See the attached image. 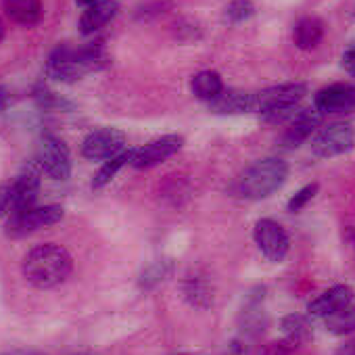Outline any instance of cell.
<instances>
[{"label": "cell", "instance_id": "cell-1", "mask_svg": "<svg viewBox=\"0 0 355 355\" xmlns=\"http://www.w3.org/2000/svg\"><path fill=\"white\" fill-rule=\"evenodd\" d=\"M109 63L107 51L101 42H92L80 49L73 46H57L46 61V76L55 82L73 84L84 76L103 69Z\"/></svg>", "mask_w": 355, "mask_h": 355}, {"label": "cell", "instance_id": "cell-2", "mask_svg": "<svg viewBox=\"0 0 355 355\" xmlns=\"http://www.w3.org/2000/svg\"><path fill=\"white\" fill-rule=\"evenodd\" d=\"M24 276L36 288H53L65 282L73 270V259L61 245H38L24 257Z\"/></svg>", "mask_w": 355, "mask_h": 355}, {"label": "cell", "instance_id": "cell-3", "mask_svg": "<svg viewBox=\"0 0 355 355\" xmlns=\"http://www.w3.org/2000/svg\"><path fill=\"white\" fill-rule=\"evenodd\" d=\"M288 178V165L284 159L266 157L249 165L234 184L236 197L245 201H261L280 191Z\"/></svg>", "mask_w": 355, "mask_h": 355}, {"label": "cell", "instance_id": "cell-4", "mask_svg": "<svg viewBox=\"0 0 355 355\" xmlns=\"http://www.w3.org/2000/svg\"><path fill=\"white\" fill-rule=\"evenodd\" d=\"M63 216L65 211L59 205H42V207L34 205V207L11 214V220L5 226V234L9 239H26L42 228L59 224Z\"/></svg>", "mask_w": 355, "mask_h": 355}, {"label": "cell", "instance_id": "cell-5", "mask_svg": "<svg viewBox=\"0 0 355 355\" xmlns=\"http://www.w3.org/2000/svg\"><path fill=\"white\" fill-rule=\"evenodd\" d=\"M305 94H307V84L303 82L278 84L261 92H253V113L270 115V113L295 109L305 98Z\"/></svg>", "mask_w": 355, "mask_h": 355}, {"label": "cell", "instance_id": "cell-6", "mask_svg": "<svg viewBox=\"0 0 355 355\" xmlns=\"http://www.w3.org/2000/svg\"><path fill=\"white\" fill-rule=\"evenodd\" d=\"M355 146V128L347 121L330 123L315 132L311 138V153L322 159L338 157Z\"/></svg>", "mask_w": 355, "mask_h": 355}, {"label": "cell", "instance_id": "cell-7", "mask_svg": "<svg viewBox=\"0 0 355 355\" xmlns=\"http://www.w3.org/2000/svg\"><path fill=\"white\" fill-rule=\"evenodd\" d=\"M38 165L42 167V171L53 178V180H67L71 173V157H69V148L67 144L53 136V134H44L40 144H38V155H36Z\"/></svg>", "mask_w": 355, "mask_h": 355}, {"label": "cell", "instance_id": "cell-8", "mask_svg": "<svg viewBox=\"0 0 355 355\" xmlns=\"http://www.w3.org/2000/svg\"><path fill=\"white\" fill-rule=\"evenodd\" d=\"M253 239H255V243H257V247L266 259H270L274 263H280L286 259L288 249H291V241H288L286 230L278 222H274L270 218L259 220L255 224Z\"/></svg>", "mask_w": 355, "mask_h": 355}, {"label": "cell", "instance_id": "cell-9", "mask_svg": "<svg viewBox=\"0 0 355 355\" xmlns=\"http://www.w3.org/2000/svg\"><path fill=\"white\" fill-rule=\"evenodd\" d=\"M182 146H184V138L180 134L159 136V138L146 142L144 146L134 148V155H132L130 165L136 167V169H150V167L167 161L169 157H173Z\"/></svg>", "mask_w": 355, "mask_h": 355}, {"label": "cell", "instance_id": "cell-10", "mask_svg": "<svg viewBox=\"0 0 355 355\" xmlns=\"http://www.w3.org/2000/svg\"><path fill=\"white\" fill-rule=\"evenodd\" d=\"M121 150H125V134L117 128L94 130L82 142V155L90 161H107Z\"/></svg>", "mask_w": 355, "mask_h": 355}, {"label": "cell", "instance_id": "cell-11", "mask_svg": "<svg viewBox=\"0 0 355 355\" xmlns=\"http://www.w3.org/2000/svg\"><path fill=\"white\" fill-rule=\"evenodd\" d=\"M42 173L44 171L38 165V161H32L21 169V173L11 182L13 184V209H11V214L36 205V199H38V193H40Z\"/></svg>", "mask_w": 355, "mask_h": 355}, {"label": "cell", "instance_id": "cell-12", "mask_svg": "<svg viewBox=\"0 0 355 355\" xmlns=\"http://www.w3.org/2000/svg\"><path fill=\"white\" fill-rule=\"evenodd\" d=\"M313 109L322 115L326 113H349L355 109V86L351 84H330L313 96Z\"/></svg>", "mask_w": 355, "mask_h": 355}, {"label": "cell", "instance_id": "cell-13", "mask_svg": "<svg viewBox=\"0 0 355 355\" xmlns=\"http://www.w3.org/2000/svg\"><path fill=\"white\" fill-rule=\"evenodd\" d=\"M320 121H322V113H318L315 109L313 111H309V109L303 111L301 109L297 113V117L286 123V130L282 132V138H280V146L288 148V150L299 148L315 132Z\"/></svg>", "mask_w": 355, "mask_h": 355}, {"label": "cell", "instance_id": "cell-14", "mask_svg": "<svg viewBox=\"0 0 355 355\" xmlns=\"http://www.w3.org/2000/svg\"><path fill=\"white\" fill-rule=\"evenodd\" d=\"M353 295L355 293L349 284H336V286L324 291L322 295H318L313 301H309L307 311H309V315H315V318H328V315L345 309L347 305H351Z\"/></svg>", "mask_w": 355, "mask_h": 355}, {"label": "cell", "instance_id": "cell-15", "mask_svg": "<svg viewBox=\"0 0 355 355\" xmlns=\"http://www.w3.org/2000/svg\"><path fill=\"white\" fill-rule=\"evenodd\" d=\"M119 13L117 0H98V3L84 9L80 17V32L84 36H90L98 30H103L107 24H111Z\"/></svg>", "mask_w": 355, "mask_h": 355}, {"label": "cell", "instance_id": "cell-16", "mask_svg": "<svg viewBox=\"0 0 355 355\" xmlns=\"http://www.w3.org/2000/svg\"><path fill=\"white\" fill-rule=\"evenodd\" d=\"M209 109L218 115H241L253 113V92L243 90H224L216 101L209 103Z\"/></svg>", "mask_w": 355, "mask_h": 355}, {"label": "cell", "instance_id": "cell-17", "mask_svg": "<svg viewBox=\"0 0 355 355\" xmlns=\"http://www.w3.org/2000/svg\"><path fill=\"white\" fill-rule=\"evenodd\" d=\"M5 13L19 26H36L42 19V0H3Z\"/></svg>", "mask_w": 355, "mask_h": 355}, {"label": "cell", "instance_id": "cell-18", "mask_svg": "<svg viewBox=\"0 0 355 355\" xmlns=\"http://www.w3.org/2000/svg\"><path fill=\"white\" fill-rule=\"evenodd\" d=\"M293 38H295L297 49H301V51L315 49L324 38V21L320 17H313V15L301 17L295 26Z\"/></svg>", "mask_w": 355, "mask_h": 355}, {"label": "cell", "instance_id": "cell-19", "mask_svg": "<svg viewBox=\"0 0 355 355\" xmlns=\"http://www.w3.org/2000/svg\"><path fill=\"white\" fill-rule=\"evenodd\" d=\"M182 293L184 299L199 309H207L214 303V288L209 284V280L201 274H191L184 278L182 282Z\"/></svg>", "mask_w": 355, "mask_h": 355}, {"label": "cell", "instance_id": "cell-20", "mask_svg": "<svg viewBox=\"0 0 355 355\" xmlns=\"http://www.w3.org/2000/svg\"><path fill=\"white\" fill-rule=\"evenodd\" d=\"M191 90L193 94L199 98V101H205V103H211L216 101L226 88H224V82H222V76L218 71H199L193 82H191Z\"/></svg>", "mask_w": 355, "mask_h": 355}, {"label": "cell", "instance_id": "cell-21", "mask_svg": "<svg viewBox=\"0 0 355 355\" xmlns=\"http://www.w3.org/2000/svg\"><path fill=\"white\" fill-rule=\"evenodd\" d=\"M280 326H282L284 336L291 338V340H295V343H299V345L307 343L313 336V328H311L309 320L305 315H301V313H288V315H284L282 322H280Z\"/></svg>", "mask_w": 355, "mask_h": 355}, {"label": "cell", "instance_id": "cell-22", "mask_svg": "<svg viewBox=\"0 0 355 355\" xmlns=\"http://www.w3.org/2000/svg\"><path fill=\"white\" fill-rule=\"evenodd\" d=\"M132 155H134V148H125V150H121L119 155L107 159V161L103 163V167L96 171L94 180H92V187H94V189H103L105 184H109V182L113 180V178L117 175V171H119L123 165H128V163L132 161Z\"/></svg>", "mask_w": 355, "mask_h": 355}, {"label": "cell", "instance_id": "cell-23", "mask_svg": "<svg viewBox=\"0 0 355 355\" xmlns=\"http://www.w3.org/2000/svg\"><path fill=\"white\" fill-rule=\"evenodd\" d=\"M171 272H173V263L169 259H159V261H155V263H150V266H146L142 270V274L138 278V284H140V288L150 291V288L159 286L163 280H167L171 276Z\"/></svg>", "mask_w": 355, "mask_h": 355}, {"label": "cell", "instance_id": "cell-24", "mask_svg": "<svg viewBox=\"0 0 355 355\" xmlns=\"http://www.w3.org/2000/svg\"><path fill=\"white\" fill-rule=\"evenodd\" d=\"M326 328L332 334H338V336L355 332V305H347L345 309L328 315L326 318Z\"/></svg>", "mask_w": 355, "mask_h": 355}, {"label": "cell", "instance_id": "cell-25", "mask_svg": "<svg viewBox=\"0 0 355 355\" xmlns=\"http://www.w3.org/2000/svg\"><path fill=\"white\" fill-rule=\"evenodd\" d=\"M255 15V5L251 0H232L224 9V19L228 24H245Z\"/></svg>", "mask_w": 355, "mask_h": 355}, {"label": "cell", "instance_id": "cell-26", "mask_svg": "<svg viewBox=\"0 0 355 355\" xmlns=\"http://www.w3.org/2000/svg\"><path fill=\"white\" fill-rule=\"evenodd\" d=\"M34 101L38 103V107L46 109V111H57V109H71V103H67L65 98H61L57 92L44 88V86H38L34 90Z\"/></svg>", "mask_w": 355, "mask_h": 355}, {"label": "cell", "instance_id": "cell-27", "mask_svg": "<svg viewBox=\"0 0 355 355\" xmlns=\"http://www.w3.org/2000/svg\"><path fill=\"white\" fill-rule=\"evenodd\" d=\"M299 347H301L299 343L282 336V338H276V340H270V343L261 345L255 355H295Z\"/></svg>", "mask_w": 355, "mask_h": 355}, {"label": "cell", "instance_id": "cell-28", "mask_svg": "<svg viewBox=\"0 0 355 355\" xmlns=\"http://www.w3.org/2000/svg\"><path fill=\"white\" fill-rule=\"evenodd\" d=\"M318 189H320V187H318L315 182H311V184L303 187L297 195H293V197H291V201H288V205H286V207H288V211H291V214L301 211V209H303V207H305V205H307V203L318 195Z\"/></svg>", "mask_w": 355, "mask_h": 355}, {"label": "cell", "instance_id": "cell-29", "mask_svg": "<svg viewBox=\"0 0 355 355\" xmlns=\"http://www.w3.org/2000/svg\"><path fill=\"white\" fill-rule=\"evenodd\" d=\"M171 9V3L169 0H157V3H150V5H144L138 9L136 13V19L140 21H148V19H155V17H161L163 13H167Z\"/></svg>", "mask_w": 355, "mask_h": 355}, {"label": "cell", "instance_id": "cell-30", "mask_svg": "<svg viewBox=\"0 0 355 355\" xmlns=\"http://www.w3.org/2000/svg\"><path fill=\"white\" fill-rule=\"evenodd\" d=\"M13 209V184H3L0 187V216L11 214Z\"/></svg>", "mask_w": 355, "mask_h": 355}, {"label": "cell", "instance_id": "cell-31", "mask_svg": "<svg viewBox=\"0 0 355 355\" xmlns=\"http://www.w3.org/2000/svg\"><path fill=\"white\" fill-rule=\"evenodd\" d=\"M343 67L349 76L355 78V44H351L345 53H343Z\"/></svg>", "mask_w": 355, "mask_h": 355}, {"label": "cell", "instance_id": "cell-32", "mask_svg": "<svg viewBox=\"0 0 355 355\" xmlns=\"http://www.w3.org/2000/svg\"><path fill=\"white\" fill-rule=\"evenodd\" d=\"M11 103H13V96H11V92H9V88L0 86V115H3V113L11 107Z\"/></svg>", "mask_w": 355, "mask_h": 355}, {"label": "cell", "instance_id": "cell-33", "mask_svg": "<svg viewBox=\"0 0 355 355\" xmlns=\"http://www.w3.org/2000/svg\"><path fill=\"white\" fill-rule=\"evenodd\" d=\"M334 355H355V340H349V343L340 345Z\"/></svg>", "mask_w": 355, "mask_h": 355}, {"label": "cell", "instance_id": "cell-34", "mask_svg": "<svg viewBox=\"0 0 355 355\" xmlns=\"http://www.w3.org/2000/svg\"><path fill=\"white\" fill-rule=\"evenodd\" d=\"M0 355H40L38 351H32V349H11V351H5Z\"/></svg>", "mask_w": 355, "mask_h": 355}, {"label": "cell", "instance_id": "cell-35", "mask_svg": "<svg viewBox=\"0 0 355 355\" xmlns=\"http://www.w3.org/2000/svg\"><path fill=\"white\" fill-rule=\"evenodd\" d=\"M245 353V347L239 343V340H234L232 345H230V355H243Z\"/></svg>", "mask_w": 355, "mask_h": 355}, {"label": "cell", "instance_id": "cell-36", "mask_svg": "<svg viewBox=\"0 0 355 355\" xmlns=\"http://www.w3.org/2000/svg\"><path fill=\"white\" fill-rule=\"evenodd\" d=\"M76 3L80 5V7H90V5H94V3H98V0H76Z\"/></svg>", "mask_w": 355, "mask_h": 355}, {"label": "cell", "instance_id": "cell-37", "mask_svg": "<svg viewBox=\"0 0 355 355\" xmlns=\"http://www.w3.org/2000/svg\"><path fill=\"white\" fill-rule=\"evenodd\" d=\"M3 38H5V24L0 19V42H3Z\"/></svg>", "mask_w": 355, "mask_h": 355}, {"label": "cell", "instance_id": "cell-38", "mask_svg": "<svg viewBox=\"0 0 355 355\" xmlns=\"http://www.w3.org/2000/svg\"><path fill=\"white\" fill-rule=\"evenodd\" d=\"M178 355H193V353H178Z\"/></svg>", "mask_w": 355, "mask_h": 355}]
</instances>
